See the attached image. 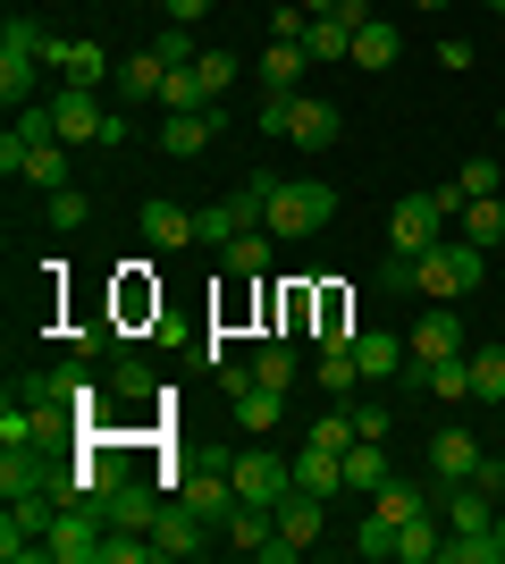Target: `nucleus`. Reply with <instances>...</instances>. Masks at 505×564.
<instances>
[{"label":"nucleus","mask_w":505,"mask_h":564,"mask_svg":"<svg viewBox=\"0 0 505 564\" xmlns=\"http://www.w3.org/2000/svg\"><path fill=\"white\" fill-rule=\"evenodd\" d=\"M421 9H447V0H421Z\"/></svg>","instance_id":"obj_52"},{"label":"nucleus","mask_w":505,"mask_h":564,"mask_svg":"<svg viewBox=\"0 0 505 564\" xmlns=\"http://www.w3.org/2000/svg\"><path fill=\"white\" fill-rule=\"evenodd\" d=\"M168 68L152 59V51H135V59H119V76H110V94H119V110H144V101H161Z\"/></svg>","instance_id":"obj_16"},{"label":"nucleus","mask_w":505,"mask_h":564,"mask_svg":"<svg viewBox=\"0 0 505 564\" xmlns=\"http://www.w3.org/2000/svg\"><path fill=\"white\" fill-rule=\"evenodd\" d=\"M51 236H76V228H85V219H94V203H85V186H59V194H51Z\"/></svg>","instance_id":"obj_38"},{"label":"nucleus","mask_w":505,"mask_h":564,"mask_svg":"<svg viewBox=\"0 0 505 564\" xmlns=\"http://www.w3.org/2000/svg\"><path fill=\"white\" fill-rule=\"evenodd\" d=\"M152 59H161V68H194V59H202V51H194V25H177V18H161V34H152Z\"/></svg>","instance_id":"obj_32"},{"label":"nucleus","mask_w":505,"mask_h":564,"mask_svg":"<svg viewBox=\"0 0 505 564\" xmlns=\"http://www.w3.org/2000/svg\"><path fill=\"white\" fill-rule=\"evenodd\" d=\"M354 362H362V379H405V337L396 329H354Z\"/></svg>","instance_id":"obj_19"},{"label":"nucleus","mask_w":505,"mask_h":564,"mask_svg":"<svg viewBox=\"0 0 505 564\" xmlns=\"http://www.w3.org/2000/svg\"><path fill=\"white\" fill-rule=\"evenodd\" d=\"M304 438H312V447H337V455H345V447H354V413H320Z\"/></svg>","instance_id":"obj_42"},{"label":"nucleus","mask_w":505,"mask_h":564,"mask_svg":"<svg viewBox=\"0 0 505 564\" xmlns=\"http://www.w3.org/2000/svg\"><path fill=\"white\" fill-rule=\"evenodd\" d=\"M270 522H278V540L312 547V540H320V522H329V497H312V489H287L278 506H270Z\"/></svg>","instance_id":"obj_12"},{"label":"nucleus","mask_w":505,"mask_h":564,"mask_svg":"<svg viewBox=\"0 0 505 564\" xmlns=\"http://www.w3.org/2000/svg\"><path fill=\"white\" fill-rule=\"evenodd\" d=\"M354 556H371V564H380V556H396V522H387L380 506H371V514L354 522Z\"/></svg>","instance_id":"obj_37"},{"label":"nucleus","mask_w":505,"mask_h":564,"mask_svg":"<svg viewBox=\"0 0 505 564\" xmlns=\"http://www.w3.org/2000/svg\"><path fill=\"white\" fill-rule=\"evenodd\" d=\"M253 379H270V388H295V346H287V337H270V346L253 354Z\"/></svg>","instance_id":"obj_40"},{"label":"nucleus","mask_w":505,"mask_h":564,"mask_svg":"<svg viewBox=\"0 0 505 564\" xmlns=\"http://www.w3.org/2000/svg\"><path fill=\"white\" fill-rule=\"evenodd\" d=\"M438 236H447V203L438 194H405L387 212V253H430Z\"/></svg>","instance_id":"obj_7"},{"label":"nucleus","mask_w":505,"mask_h":564,"mask_svg":"<svg viewBox=\"0 0 505 564\" xmlns=\"http://www.w3.org/2000/svg\"><path fill=\"white\" fill-rule=\"evenodd\" d=\"M161 110H228V101L202 85V68H168V85H161Z\"/></svg>","instance_id":"obj_29"},{"label":"nucleus","mask_w":505,"mask_h":564,"mask_svg":"<svg viewBox=\"0 0 505 564\" xmlns=\"http://www.w3.org/2000/svg\"><path fill=\"white\" fill-rule=\"evenodd\" d=\"M34 489H51V464L34 447H0V497H34Z\"/></svg>","instance_id":"obj_24"},{"label":"nucleus","mask_w":505,"mask_h":564,"mask_svg":"<svg viewBox=\"0 0 505 564\" xmlns=\"http://www.w3.org/2000/svg\"><path fill=\"white\" fill-rule=\"evenodd\" d=\"M161 556V540H144V531H110L101 540V564H152Z\"/></svg>","instance_id":"obj_41"},{"label":"nucleus","mask_w":505,"mask_h":564,"mask_svg":"<svg viewBox=\"0 0 505 564\" xmlns=\"http://www.w3.org/2000/svg\"><path fill=\"white\" fill-rule=\"evenodd\" d=\"M295 9H312V18H329V9H337V0H295Z\"/></svg>","instance_id":"obj_50"},{"label":"nucleus","mask_w":505,"mask_h":564,"mask_svg":"<svg viewBox=\"0 0 505 564\" xmlns=\"http://www.w3.org/2000/svg\"><path fill=\"white\" fill-rule=\"evenodd\" d=\"M463 236H472V245H488V253H497V245H505V203H497V194H481V203H463Z\"/></svg>","instance_id":"obj_30"},{"label":"nucleus","mask_w":505,"mask_h":564,"mask_svg":"<svg viewBox=\"0 0 505 564\" xmlns=\"http://www.w3.org/2000/svg\"><path fill=\"white\" fill-rule=\"evenodd\" d=\"M211 135H219V110H161V152L168 161H194Z\"/></svg>","instance_id":"obj_14"},{"label":"nucleus","mask_w":505,"mask_h":564,"mask_svg":"<svg viewBox=\"0 0 505 564\" xmlns=\"http://www.w3.org/2000/svg\"><path fill=\"white\" fill-rule=\"evenodd\" d=\"M152 540H161V556H202V547H211V522H202V514L186 506V497H177V506H161Z\"/></svg>","instance_id":"obj_11"},{"label":"nucleus","mask_w":505,"mask_h":564,"mask_svg":"<svg viewBox=\"0 0 505 564\" xmlns=\"http://www.w3.org/2000/svg\"><path fill=\"white\" fill-rule=\"evenodd\" d=\"M488 9H497V18H505V0H488Z\"/></svg>","instance_id":"obj_53"},{"label":"nucleus","mask_w":505,"mask_h":564,"mask_svg":"<svg viewBox=\"0 0 505 564\" xmlns=\"http://www.w3.org/2000/svg\"><path fill=\"white\" fill-rule=\"evenodd\" d=\"M405 388H421V397H438V404H463L472 397V362H430V371H405Z\"/></svg>","instance_id":"obj_23"},{"label":"nucleus","mask_w":505,"mask_h":564,"mask_svg":"<svg viewBox=\"0 0 505 564\" xmlns=\"http://www.w3.org/2000/svg\"><path fill=\"white\" fill-rule=\"evenodd\" d=\"M438 564H505V547H497V531H455Z\"/></svg>","instance_id":"obj_35"},{"label":"nucleus","mask_w":505,"mask_h":564,"mask_svg":"<svg viewBox=\"0 0 505 564\" xmlns=\"http://www.w3.org/2000/svg\"><path fill=\"white\" fill-rule=\"evenodd\" d=\"M481 438H472V430H455V422H447V430H438V438H430V489H455V480H472V471H481Z\"/></svg>","instance_id":"obj_10"},{"label":"nucleus","mask_w":505,"mask_h":564,"mask_svg":"<svg viewBox=\"0 0 505 564\" xmlns=\"http://www.w3.org/2000/svg\"><path fill=\"white\" fill-rule=\"evenodd\" d=\"M497 135H505V110H497Z\"/></svg>","instance_id":"obj_54"},{"label":"nucleus","mask_w":505,"mask_h":564,"mask_svg":"<svg viewBox=\"0 0 505 564\" xmlns=\"http://www.w3.org/2000/svg\"><path fill=\"white\" fill-rule=\"evenodd\" d=\"M455 354H472L455 304H421V329L405 337V371H430V362H455Z\"/></svg>","instance_id":"obj_5"},{"label":"nucleus","mask_w":505,"mask_h":564,"mask_svg":"<svg viewBox=\"0 0 505 564\" xmlns=\"http://www.w3.org/2000/svg\"><path fill=\"white\" fill-rule=\"evenodd\" d=\"M194 68H202V85H211V94L228 101V85H237V68H244V59H228V51H202Z\"/></svg>","instance_id":"obj_45"},{"label":"nucleus","mask_w":505,"mask_h":564,"mask_svg":"<svg viewBox=\"0 0 505 564\" xmlns=\"http://www.w3.org/2000/svg\"><path fill=\"white\" fill-rule=\"evenodd\" d=\"M68 152H76V143L43 135V143H34V152H25V186H43V194H59V186H68Z\"/></svg>","instance_id":"obj_27"},{"label":"nucleus","mask_w":505,"mask_h":564,"mask_svg":"<svg viewBox=\"0 0 505 564\" xmlns=\"http://www.w3.org/2000/svg\"><path fill=\"white\" fill-rule=\"evenodd\" d=\"M295 489H312V497H345V455L337 447H295Z\"/></svg>","instance_id":"obj_17"},{"label":"nucleus","mask_w":505,"mask_h":564,"mask_svg":"<svg viewBox=\"0 0 505 564\" xmlns=\"http://www.w3.org/2000/svg\"><path fill=\"white\" fill-rule=\"evenodd\" d=\"M304 34H312V9H270V43H304Z\"/></svg>","instance_id":"obj_44"},{"label":"nucleus","mask_w":505,"mask_h":564,"mask_svg":"<svg viewBox=\"0 0 505 564\" xmlns=\"http://www.w3.org/2000/svg\"><path fill=\"white\" fill-rule=\"evenodd\" d=\"M447 556V540H438V514L421 506L413 522H396V564H438Z\"/></svg>","instance_id":"obj_25"},{"label":"nucleus","mask_w":505,"mask_h":564,"mask_svg":"<svg viewBox=\"0 0 505 564\" xmlns=\"http://www.w3.org/2000/svg\"><path fill=\"white\" fill-rule=\"evenodd\" d=\"M387 480H396L387 447H380V438H354V447H345V489H354V497H380Z\"/></svg>","instance_id":"obj_20"},{"label":"nucleus","mask_w":505,"mask_h":564,"mask_svg":"<svg viewBox=\"0 0 505 564\" xmlns=\"http://www.w3.org/2000/svg\"><path fill=\"white\" fill-rule=\"evenodd\" d=\"M497 547H505V506H497Z\"/></svg>","instance_id":"obj_51"},{"label":"nucleus","mask_w":505,"mask_h":564,"mask_svg":"<svg viewBox=\"0 0 505 564\" xmlns=\"http://www.w3.org/2000/svg\"><path fill=\"white\" fill-rule=\"evenodd\" d=\"M329 18H337V25H371V0H337Z\"/></svg>","instance_id":"obj_49"},{"label":"nucleus","mask_w":505,"mask_h":564,"mask_svg":"<svg viewBox=\"0 0 505 564\" xmlns=\"http://www.w3.org/2000/svg\"><path fill=\"white\" fill-rule=\"evenodd\" d=\"M43 68H59V85H85V94H101V85L119 76V59H110L94 34H51V43H43Z\"/></svg>","instance_id":"obj_4"},{"label":"nucleus","mask_w":505,"mask_h":564,"mask_svg":"<svg viewBox=\"0 0 505 564\" xmlns=\"http://www.w3.org/2000/svg\"><path fill=\"white\" fill-rule=\"evenodd\" d=\"M463 362H472V397H481V404H505V346H472Z\"/></svg>","instance_id":"obj_31"},{"label":"nucleus","mask_w":505,"mask_h":564,"mask_svg":"<svg viewBox=\"0 0 505 564\" xmlns=\"http://www.w3.org/2000/svg\"><path fill=\"white\" fill-rule=\"evenodd\" d=\"M101 540H110V514L85 497V506H59V514H51L43 556H51V564H101Z\"/></svg>","instance_id":"obj_3"},{"label":"nucleus","mask_w":505,"mask_h":564,"mask_svg":"<svg viewBox=\"0 0 505 564\" xmlns=\"http://www.w3.org/2000/svg\"><path fill=\"white\" fill-rule=\"evenodd\" d=\"M354 438H380L387 447V404H354Z\"/></svg>","instance_id":"obj_47"},{"label":"nucleus","mask_w":505,"mask_h":564,"mask_svg":"<svg viewBox=\"0 0 505 564\" xmlns=\"http://www.w3.org/2000/svg\"><path fill=\"white\" fill-rule=\"evenodd\" d=\"M253 186H262V228L278 236V245L320 236V228L337 219V194L320 186V177H287V186H278V177H253Z\"/></svg>","instance_id":"obj_2"},{"label":"nucleus","mask_w":505,"mask_h":564,"mask_svg":"<svg viewBox=\"0 0 505 564\" xmlns=\"http://www.w3.org/2000/svg\"><path fill=\"white\" fill-rule=\"evenodd\" d=\"M447 506V531H497V489H481V480H455V489H438Z\"/></svg>","instance_id":"obj_13"},{"label":"nucleus","mask_w":505,"mask_h":564,"mask_svg":"<svg viewBox=\"0 0 505 564\" xmlns=\"http://www.w3.org/2000/svg\"><path fill=\"white\" fill-rule=\"evenodd\" d=\"M455 194H463V203L497 194V161H463V169H455Z\"/></svg>","instance_id":"obj_43"},{"label":"nucleus","mask_w":505,"mask_h":564,"mask_svg":"<svg viewBox=\"0 0 505 564\" xmlns=\"http://www.w3.org/2000/svg\"><path fill=\"white\" fill-rule=\"evenodd\" d=\"M337 127H345V118H337V101H320V94H287V143H295V152H329Z\"/></svg>","instance_id":"obj_9"},{"label":"nucleus","mask_w":505,"mask_h":564,"mask_svg":"<svg viewBox=\"0 0 505 564\" xmlns=\"http://www.w3.org/2000/svg\"><path fill=\"white\" fill-rule=\"evenodd\" d=\"M481 279H488V245H472V236H438L430 253H413V295L421 304H455Z\"/></svg>","instance_id":"obj_1"},{"label":"nucleus","mask_w":505,"mask_h":564,"mask_svg":"<svg viewBox=\"0 0 505 564\" xmlns=\"http://www.w3.org/2000/svg\"><path fill=\"white\" fill-rule=\"evenodd\" d=\"M253 76H262V94H304V76H312V51H304V43H270L262 59H253Z\"/></svg>","instance_id":"obj_15"},{"label":"nucleus","mask_w":505,"mask_h":564,"mask_svg":"<svg viewBox=\"0 0 505 564\" xmlns=\"http://www.w3.org/2000/svg\"><path fill=\"white\" fill-rule=\"evenodd\" d=\"M396 51H405V34H396L387 18L354 25V68H396Z\"/></svg>","instance_id":"obj_28"},{"label":"nucleus","mask_w":505,"mask_h":564,"mask_svg":"<svg viewBox=\"0 0 505 564\" xmlns=\"http://www.w3.org/2000/svg\"><path fill=\"white\" fill-rule=\"evenodd\" d=\"M237 422L253 430V438H270V430L287 422V388H270V379H253V388L237 397Z\"/></svg>","instance_id":"obj_22"},{"label":"nucleus","mask_w":505,"mask_h":564,"mask_svg":"<svg viewBox=\"0 0 505 564\" xmlns=\"http://www.w3.org/2000/svg\"><path fill=\"white\" fill-rule=\"evenodd\" d=\"M270 253H278V236H270V228H244L237 245H219V270H237V279H262Z\"/></svg>","instance_id":"obj_26"},{"label":"nucleus","mask_w":505,"mask_h":564,"mask_svg":"<svg viewBox=\"0 0 505 564\" xmlns=\"http://www.w3.org/2000/svg\"><path fill=\"white\" fill-rule=\"evenodd\" d=\"M371 506H380L387 522H413V514H421V506H430V489H421V480H405V471H396V480H387V489L371 497Z\"/></svg>","instance_id":"obj_34"},{"label":"nucleus","mask_w":505,"mask_h":564,"mask_svg":"<svg viewBox=\"0 0 505 564\" xmlns=\"http://www.w3.org/2000/svg\"><path fill=\"white\" fill-rule=\"evenodd\" d=\"M320 388H329V397H354V388H362L354 346H329V354H320Z\"/></svg>","instance_id":"obj_36"},{"label":"nucleus","mask_w":505,"mask_h":564,"mask_svg":"<svg viewBox=\"0 0 505 564\" xmlns=\"http://www.w3.org/2000/svg\"><path fill=\"white\" fill-rule=\"evenodd\" d=\"M152 9H161V18H177V25H194L202 9H211V0H152Z\"/></svg>","instance_id":"obj_48"},{"label":"nucleus","mask_w":505,"mask_h":564,"mask_svg":"<svg viewBox=\"0 0 505 564\" xmlns=\"http://www.w3.org/2000/svg\"><path fill=\"white\" fill-rule=\"evenodd\" d=\"M304 51H312L320 68H337V59H354V25H337V18H312V34H304Z\"/></svg>","instance_id":"obj_33"},{"label":"nucleus","mask_w":505,"mask_h":564,"mask_svg":"<svg viewBox=\"0 0 505 564\" xmlns=\"http://www.w3.org/2000/svg\"><path fill=\"white\" fill-rule=\"evenodd\" d=\"M110 388H119V397H152V362H135V354H127L119 371H110Z\"/></svg>","instance_id":"obj_46"},{"label":"nucleus","mask_w":505,"mask_h":564,"mask_svg":"<svg viewBox=\"0 0 505 564\" xmlns=\"http://www.w3.org/2000/svg\"><path fill=\"white\" fill-rule=\"evenodd\" d=\"M228 471H237V497H244V506H278V497L295 489V455H270V447L228 455Z\"/></svg>","instance_id":"obj_6"},{"label":"nucleus","mask_w":505,"mask_h":564,"mask_svg":"<svg viewBox=\"0 0 505 564\" xmlns=\"http://www.w3.org/2000/svg\"><path fill=\"white\" fill-rule=\"evenodd\" d=\"M34 76H43V59H0V101L25 110V101H34Z\"/></svg>","instance_id":"obj_39"},{"label":"nucleus","mask_w":505,"mask_h":564,"mask_svg":"<svg viewBox=\"0 0 505 564\" xmlns=\"http://www.w3.org/2000/svg\"><path fill=\"white\" fill-rule=\"evenodd\" d=\"M177 497H186V506H194L202 522H219V531H228V514L244 506V497H237V471H228V464H202V471H186V489H177Z\"/></svg>","instance_id":"obj_8"},{"label":"nucleus","mask_w":505,"mask_h":564,"mask_svg":"<svg viewBox=\"0 0 505 564\" xmlns=\"http://www.w3.org/2000/svg\"><path fill=\"white\" fill-rule=\"evenodd\" d=\"M101 514H110V531H152V522H161V497H152L144 480H119V489L101 497Z\"/></svg>","instance_id":"obj_18"},{"label":"nucleus","mask_w":505,"mask_h":564,"mask_svg":"<svg viewBox=\"0 0 505 564\" xmlns=\"http://www.w3.org/2000/svg\"><path fill=\"white\" fill-rule=\"evenodd\" d=\"M144 245L152 253H186L194 245V212L186 203H144Z\"/></svg>","instance_id":"obj_21"}]
</instances>
